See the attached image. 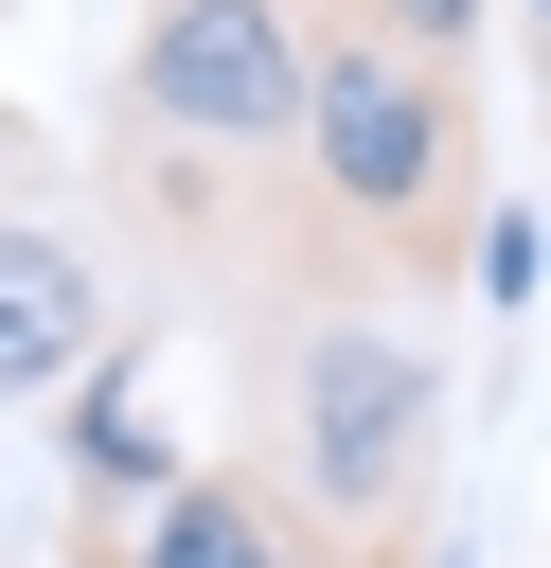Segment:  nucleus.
Returning <instances> with one entry per match:
<instances>
[{
    "label": "nucleus",
    "mask_w": 551,
    "mask_h": 568,
    "mask_svg": "<svg viewBox=\"0 0 551 568\" xmlns=\"http://www.w3.org/2000/svg\"><path fill=\"white\" fill-rule=\"evenodd\" d=\"M267 515L302 568H427L444 515V355L391 320H302L267 355Z\"/></svg>",
    "instance_id": "nucleus-1"
},
{
    "label": "nucleus",
    "mask_w": 551,
    "mask_h": 568,
    "mask_svg": "<svg viewBox=\"0 0 551 568\" xmlns=\"http://www.w3.org/2000/svg\"><path fill=\"white\" fill-rule=\"evenodd\" d=\"M284 178L391 284L480 266V89H462V53H391L373 18L302 36V142H284Z\"/></svg>",
    "instance_id": "nucleus-2"
},
{
    "label": "nucleus",
    "mask_w": 551,
    "mask_h": 568,
    "mask_svg": "<svg viewBox=\"0 0 551 568\" xmlns=\"http://www.w3.org/2000/svg\"><path fill=\"white\" fill-rule=\"evenodd\" d=\"M107 106H124V178L142 160H178V178L284 160L302 142V0H142Z\"/></svg>",
    "instance_id": "nucleus-3"
},
{
    "label": "nucleus",
    "mask_w": 551,
    "mask_h": 568,
    "mask_svg": "<svg viewBox=\"0 0 551 568\" xmlns=\"http://www.w3.org/2000/svg\"><path fill=\"white\" fill-rule=\"evenodd\" d=\"M107 337H124V320H107V284H89V248H71V231H18V213H0V408L71 390V373H89Z\"/></svg>",
    "instance_id": "nucleus-4"
},
{
    "label": "nucleus",
    "mask_w": 551,
    "mask_h": 568,
    "mask_svg": "<svg viewBox=\"0 0 551 568\" xmlns=\"http://www.w3.org/2000/svg\"><path fill=\"white\" fill-rule=\"evenodd\" d=\"M89 568H302V550H284V515H267L249 462H178V479L142 497V532L89 515Z\"/></svg>",
    "instance_id": "nucleus-5"
},
{
    "label": "nucleus",
    "mask_w": 551,
    "mask_h": 568,
    "mask_svg": "<svg viewBox=\"0 0 551 568\" xmlns=\"http://www.w3.org/2000/svg\"><path fill=\"white\" fill-rule=\"evenodd\" d=\"M53 444H71V497H89L107 532H124V515H142L160 479H178V426L142 408V355H124V337H107L89 373H71V426H53Z\"/></svg>",
    "instance_id": "nucleus-6"
},
{
    "label": "nucleus",
    "mask_w": 551,
    "mask_h": 568,
    "mask_svg": "<svg viewBox=\"0 0 551 568\" xmlns=\"http://www.w3.org/2000/svg\"><path fill=\"white\" fill-rule=\"evenodd\" d=\"M480 18H498V0H373L391 53H480Z\"/></svg>",
    "instance_id": "nucleus-7"
},
{
    "label": "nucleus",
    "mask_w": 551,
    "mask_h": 568,
    "mask_svg": "<svg viewBox=\"0 0 551 568\" xmlns=\"http://www.w3.org/2000/svg\"><path fill=\"white\" fill-rule=\"evenodd\" d=\"M533 36H551V0H533Z\"/></svg>",
    "instance_id": "nucleus-8"
},
{
    "label": "nucleus",
    "mask_w": 551,
    "mask_h": 568,
    "mask_svg": "<svg viewBox=\"0 0 551 568\" xmlns=\"http://www.w3.org/2000/svg\"><path fill=\"white\" fill-rule=\"evenodd\" d=\"M533 71H551V36H533Z\"/></svg>",
    "instance_id": "nucleus-9"
},
{
    "label": "nucleus",
    "mask_w": 551,
    "mask_h": 568,
    "mask_svg": "<svg viewBox=\"0 0 551 568\" xmlns=\"http://www.w3.org/2000/svg\"><path fill=\"white\" fill-rule=\"evenodd\" d=\"M427 568H444V550H427Z\"/></svg>",
    "instance_id": "nucleus-10"
}]
</instances>
